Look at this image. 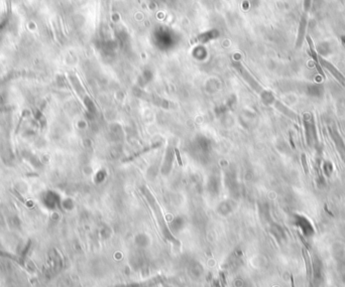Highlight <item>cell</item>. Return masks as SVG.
Returning a JSON list of instances; mask_svg holds the SVG:
<instances>
[{
    "label": "cell",
    "instance_id": "cell-3",
    "mask_svg": "<svg viewBox=\"0 0 345 287\" xmlns=\"http://www.w3.org/2000/svg\"><path fill=\"white\" fill-rule=\"evenodd\" d=\"M291 279H292V287H295V285H294V280H293V277L291 278Z\"/></svg>",
    "mask_w": 345,
    "mask_h": 287
},
{
    "label": "cell",
    "instance_id": "cell-2",
    "mask_svg": "<svg viewBox=\"0 0 345 287\" xmlns=\"http://www.w3.org/2000/svg\"><path fill=\"white\" fill-rule=\"evenodd\" d=\"M302 166L303 169H304V172L306 174H309V167H308V163H307V158H306L305 154H302Z\"/></svg>",
    "mask_w": 345,
    "mask_h": 287
},
{
    "label": "cell",
    "instance_id": "cell-1",
    "mask_svg": "<svg viewBox=\"0 0 345 287\" xmlns=\"http://www.w3.org/2000/svg\"><path fill=\"white\" fill-rule=\"evenodd\" d=\"M303 252V257H304V260H305V266H306V269H307V273H308V276L309 278H311V261H310V257H309V254H308V251L307 249H305V248H303L302 250Z\"/></svg>",
    "mask_w": 345,
    "mask_h": 287
}]
</instances>
